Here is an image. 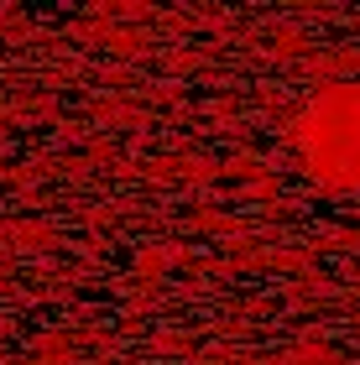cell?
Wrapping results in <instances>:
<instances>
[{"label":"cell","mask_w":360,"mask_h":365,"mask_svg":"<svg viewBox=\"0 0 360 365\" xmlns=\"http://www.w3.org/2000/svg\"><path fill=\"white\" fill-rule=\"evenodd\" d=\"M303 162L334 188H360V89H329L298 125Z\"/></svg>","instance_id":"6da1fadb"}]
</instances>
